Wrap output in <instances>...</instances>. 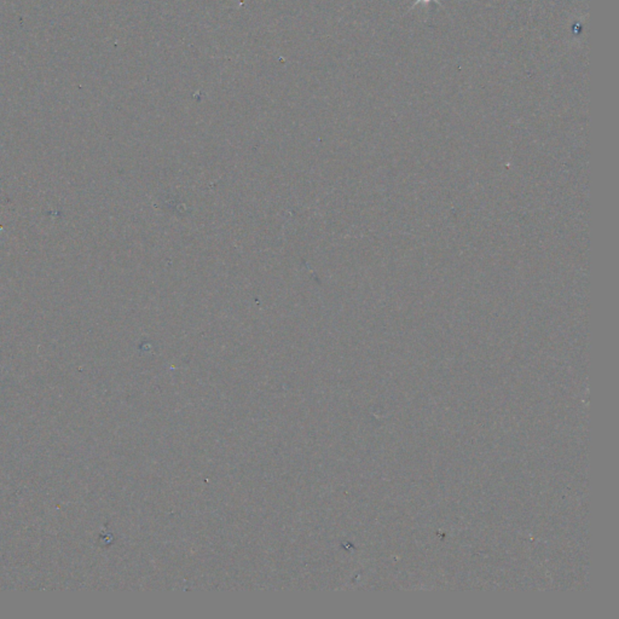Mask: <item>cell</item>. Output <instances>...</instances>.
Instances as JSON below:
<instances>
[{
  "label": "cell",
  "mask_w": 619,
  "mask_h": 619,
  "mask_svg": "<svg viewBox=\"0 0 619 619\" xmlns=\"http://www.w3.org/2000/svg\"><path fill=\"white\" fill-rule=\"evenodd\" d=\"M430 3H436V4L441 5V3H439V0H415V3H414L413 6L410 8V10H409V11H412V10H413L414 8L416 6V5L423 4L426 5L427 6V5L430 4Z\"/></svg>",
  "instance_id": "1"
}]
</instances>
